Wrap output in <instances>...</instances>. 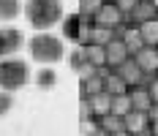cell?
<instances>
[{
  "instance_id": "31",
  "label": "cell",
  "mask_w": 158,
  "mask_h": 136,
  "mask_svg": "<svg viewBox=\"0 0 158 136\" xmlns=\"http://www.w3.org/2000/svg\"><path fill=\"white\" fill-rule=\"evenodd\" d=\"M156 49H158V46H156Z\"/></svg>"
},
{
  "instance_id": "18",
  "label": "cell",
  "mask_w": 158,
  "mask_h": 136,
  "mask_svg": "<svg viewBox=\"0 0 158 136\" xmlns=\"http://www.w3.org/2000/svg\"><path fill=\"white\" fill-rule=\"evenodd\" d=\"M104 90L109 93V95H120V93H128V84L123 82V76L117 74V71H109L106 79H104Z\"/></svg>"
},
{
  "instance_id": "2",
  "label": "cell",
  "mask_w": 158,
  "mask_h": 136,
  "mask_svg": "<svg viewBox=\"0 0 158 136\" xmlns=\"http://www.w3.org/2000/svg\"><path fill=\"white\" fill-rule=\"evenodd\" d=\"M27 52L41 65H55L65 57V38H60V35H55L49 30H38L27 41Z\"/></svg>"
},
{
  "instance_id": "20",
  "label": "cell",
  "mask_w": 158,
  "mask_h": 136,
  "mask_svg": "<svg viewBox=\"0 0 158 136\" xmlns=\"http://www.w3.org/2000/svg\"><path fill=\"white\" fill-rule=\"evenodd\" d=\"M85 46H87V60H90V65H95V68L106 65V46H98V44H85Z\"/></svg>"
},
{
  "instance_id": "11",
  "label": "cell",
  "mask_w": 158,
  "mask_h": 136,
  "mask_svg": "<svg viewBox=\"0 0 158 136\" xmlns=\"http://www.w3.org/2000/svg\"><path fill=\"white\" fill-rule=\"evenodd\" d=\"M123 44H126L128 55H136L139 49L144 46L142 41V33H139V25H126V33H123V38H120Z\"/></svg>"
},
{
  "instance_id": "27",
  "label": "cell",
  "mask_w": 158,
  "mask_h": 136,
  "mask_svg": "<svg viewBox=\"0 0 158 136\" xmlns=\"http://www.w3.org/2000/svg\"><path fill=\"white\" fill-rule=\"evenodd\" d=\"M93 136H109V134H106V131H104V128H98V131H95Z\"/></svg>"
},
{
  "instance_id": "29",
  "label": "cell",
  "mask_w": 158,
  "mask_h": 136,
  "mask_svg": "<svg viewBox=\"0 0 158 136\" xmlns=\"http://www.w3.org/2000/svg\"><path fill=\"white\" fill-rule=\"evenodd\" d=\"M153 3H156V8H158V0H153Z\"/></svg>"
},
{
  "instance_id": "30",
  "label": "cell",
  "mask_w": 158,
  "mask_h": 136,
  "mask_svg": "<svg viewBox=\"0 0 158 136\" xmlns=\"http://www.w3.org/2000/svg\"><path fill=\"white\" fill-rule=\"evenodd\" d=\"M112 3H114V0H112Z\"/></svg>"
},
{
  "instance_id": "28",
  "label": "cell",
  "mask_w": 158,
  "mask_h": 136,
  "mask_svg": "<svg viewBox=\"0 0 158 136\" xmlns=\"http://www.w3.org/2000/svg\"><path fill=\"white\" fill-rule=\"evenodd\" d=\"M112 136H131L128 131H120V134H112Z\"/></svg>"
},
{
  "instance_id": "8",
  "label": "cell",
  "mask_w": 158,
  "mask_h": 136,
  "mask_svg": "<svg viewBox=\"0 0 158 136\" xmlns=\"http://www.w3.org/2000/svg\"><path fill=\"white\" fill-rule=\"evenodd\" d=\"M134 60L139 63V68H142L144 74H156L158 71V49L156 46H142L136 55H131Z\"/></svg>"
},
{
  "instance_id": "10",
  "label": "cell",
  "mask_w": 158,
  "mask_h": 136,
  "mask_svg": "<svg viewBox=\"0 0 158 136\" xmlns=\"http://www.w3.org/2000/svg\"><path fill=\"white\" fill-rule=\"evenodd\" d=\"M128 98H131V109H139V112H147L153 98H150V90L144 84H134L128 87Z\"/></svg>"
},
{
  "instance_id": "6",
  "label": "cell",
  "mask_w": 158,
  "mask_h": 136,
  "mask_svg": "<svg viewBox=\"0 0 158 136\" xmlns=\"http://www.w3.org/2000/svg\"><path fill=\"white\" fill-rule=\"evenodd\" d=\"M123 19H126V14L120 11V6H117V3H112V0H106V3H104V6L93 14V25L117 27V25H123Z\"/></svg>"
},
{
  "instance_id": "22",
  "label": "cell",
  "mask_w": 158,
  "mask_h": 136,
  "mask_svg": "<svg viewBox=\"0 0 158 136\" xmlns=\"http://www.w3.org/2000/svg\"><path fill=\"white\" fill-rule=\"evenodd\" d=\"M11 109H14V93H8V90L0 87V117H6Z\"/></svg>"
},
{
  "instance_id": "14",
  "label": "cell",
  "mask_w": 158,
  "mask_h": 136,
  "mask_svg": "<svg viewBox=\"0 0 158 136\" xmlns=\"http://www.w3.org/2000/svg\"><path fill=\"white\" fill-rule=\"evenodd\" d=\"M87 101H90V109H93V114H95V117L106 114V112L112 109V95H109L106 90H101V93H95V95H90Z\"/></svg>"
},
{
  "instance_id": "15",
  "label": "cell",
  "mask_w": 158,
  "mask_h": 136,
  "mask_svg": "<svg viewBox=\"0 0 158 136\" xmlns=\"http://www.w3.org/2000/svg\"><path fill=\"white\" fill-rule=\"evenodd\" d=\"M57 84V71L52 68V65H44L41 71H35V87H41V90H52Z\"/></svg>"
},
{
  "instance_id": "21",
  "label": "cell",
  "mask_w": 158,
  "mask_h": 136,
  "mask_svg": "<svg viewBox=\"0 0 158 136\" xmlns=\"http://www.w3.org/2000/svg\"><path fill=\"white\" fill-rule=\"evenodd\" d=\"M112 114H128L131 112V98H128V93H120V95H112Z\"/></svg>"
},
{
  "instance_id": "5",
  "label": "cell",
  "mask_w": 158,
  "mask_h": 136,
  "mask_svg": "<svg viewBox=\"0 0 158 136\" xmlns=\"http://www.w3.org/2000/svg\"><path fill=\"white\" fill-rule=\"evenodd\" d=\"M22 46H25V33L19 30V27H11V25H3L0 27V60L16 55Z\"/></svg>"
},
{
  "instance_id": "7",
  "label": "cell",
  "mask_w": 158,
  "mask_h": 136,
  "mask_svg": "<svg viewBox=\"0 0 158 136\" xmlns=\"http://www.w3.org/2000/svg\"><path fill=\"white\" fill-rule=\"evenodd\" d=\"M150 19H158V8L153 0H139L131 11L126 14V25H142V22H150Z\"/></svg>"
},
{
  "instance_id": "25",
  "label": "cell",
  "mask_w": 158,
  "mask_h": 136,
  "mask_svg": "<svg viewBox=\"0 0 158 136\" xmlns=\"http://www.w3.org/2000/svg\"><path fill=\"white\" fill-rule=\"evenodd\" d=\"M147 90H150V98L158 104V76H153V82L147 84Z\"/></svg>"
},
{
  "instance_id": "26",
  "label": "cell",
  "mask_w": 158,
  "mask_h": 136,
  "mask_svg": "<svg viewBox=\"0 0 158 136\" xmlns=\"http://www.w3.org/2000/svg\"><path fill=\"white\" fill-rule=\"evenodd\" d=\"M150 131H153V136H158V120L150 122Z\"/></svg>"
},
{
  "instance_id": "4",
  "label": "cell",
  "mask_w": 158,
  "mask_h": 136,
  "mask_svg": "<svg viewBox=\"0 0 158 136\" xmlns=\"http://www.w3.org/2000/svg\"><path fill=\"white\" fill-rule=\"evenodd\" d=\"M60 27H63V38L65 41H71V44H87V38H90V27H93V16L82 14V11H74V14H65L63 22H60Z\"/></svg>"
},
{
  "instance_id": "24",
  "label": "cell",
  "mask_w": 158,
  "mask_h": 136,
  "mask_svg": "<svg viewBox=\"0 0 158 136\" xmlns=\"http://www.w3.org/2000/svg\"><path fill=\"white\" fill-rule=\"evenodd\" d=\"M114 3L120 6V11H123V14H128V11H131V8H134L139 0H114Z\"/></svg>"
},
{
  "instance_id": "16",
  "label": "cell",
  "mask_w": 158,
  "mask_h": 136,
  "mask_svg": "<svg viewBox=\"0 0 158 136\" xmlns=\"http://www.w3.org/2000/svg\"><path fill=\"white\" fill-rule=\"evenodd\" d=\"M98 128H104L109 136L126 131V128H123V117H120V114H112V112H106V114H101V117H98Z\"/></svg>"
},
{
  "instance_id": "19",
  "label": "cell",
  "mask_w": 158,
  "mask_h": 136,
  "mask_svg": "<svg viewBox=\"0 0 158 136\" xmlns=\"http://www.w3.org/2000/svg\"><path fill=\"white\" fill-rule=\"evenodd\" d=\"M139 33H142L144 46H158V19L142 22V25H139Z\"/></svg>"
},
{
  "instance_id": "12",
  "label": "cell",
  "mask_w": 158,
  "mask_h": 136,
  "mask_svg": "<svg viewBox=\"0 0 158 136\" xmlns=\"http://www.w3.org/2000/svg\"><path fill=\"white\" fill-rule=\"evenodd\" d=\"M65 57H68L71 71H77V74L82 71V68H87V65H90V60H87V46H85V44H77L68 55H65Z\"/></svg>"
},
{
  "instance_id": "13",
  "label": "cell",
  "mask_w": 158,
  "mask_h": 136,
  "mask_svg": "<svg viewBox=\"0 0 158 136\" xmlns=\"http://www.w3.org/2000/svg\"><path fill=\"white\" fill-rule=\"evenodd\" d=\"M22 11H25L22 0H0V22H14Z\"/></svg>"
},
{
  "instance_id": "3",
  "label": "cell",
  "mask_w": 158,
  "mask_h": 136,
  "mask_svg": "<svg viewBox=\"0 0 158 136\" xmlns=\"http://www.w3.org/2000/svg\"><path fill=\"white\" fill-rule=\"evenodd\" d=\"M27 82H30V65H27V60L16 57V55L0 60V87L3 90L16 93V90H22Z\"/></svg>"
},
{
  "instance_id": "9",
  "label": "cell",
  "mask_w": 158,
  "mask_h": 136,
  "mask_svg": "<svg viewBox=\"0 0 158 136\" xmlns=\"http://www.w3.org/2000/svg\"><path fill=\"white\" fill-rule=\"evenodd\" d=\"M131 55H128L126 44L120 41V38H112L109 44H106V65L109 68H117V65H123Z\"/></svg>"
},
{
  "instance_id": "23",
  "label": "cell",
  "mask_w": 158,
  "mask_h": 136,
  "mask_svg": "<svg viewBox=\"0 0 158 136\" xmlns=\"http://www.w3.org/2000/svg\"><path fill=\"white\" fill-rule=\"evenodd\" d=\"M104 3H106V0H79V11H82V14H87V16H93Z\"/></svg>"
},
{
  "instance_id": "17",
  "label": "cell",
  "mask_w": 158,
  "mask_h": 136,
  "mask_svg": "<svg viewBox=\"0 0 158 136\" xmlns=\"http://www.w3.org/2000/svg\"><path fill=\"white\" fill-rule=\"evenodd\" d=\"M112 38H114V30H112V27H104V25H93V27H90V38H87V44L106 46Z\"/></svg>"
},
{
  "instance_id": "1",
  "label": "cell",
  "mask_w": 158,
  "mask_h": 136,
  "mask_svg": "<svg viewBox=\"0 0 158 136\" xmlns=\"http://www.w3.org/2000/svg\"><path fill=\"white\" fill-rule=\"evenodd\" d=\"M25 19L35 30H49L57 22H63L65 8L63 0H25Z\"/></svg>"
}]
</instances>
